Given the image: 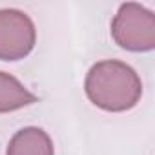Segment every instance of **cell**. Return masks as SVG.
I'll list each match as a JSON object with an SVG mask.
<instances>
[{
  "instance_id": "cell-1",
  "label": "cell",
  "mask_w": 155,
  "mask_h": 155,
  "mask_svg": "<svg viewBox=\"0 0 155 155\" xmlns=\"http://www.w3.org/2000/svg\"><path fill=\"white\" fill-rule=\"evenodd\" d=\"M86 97L93 106L110 113H122L135 108L142 97L139 73L122 60H99L84 79Z\"/></svg>"
},
{
  "instance_id": "cell-2",
  "label": "cell",
  "mask_w": 155,
  "mask_h": 155,
  "mask_svg": "<svg viewBox=\"0 0 155 155\" xmlns=\"http://www.w3.org/2000/svg\"><path fill=\"white\" fill-rule=\"evenodd\" d=\"M115 44L131 53H146L155 48V15L142 4H120L111 20Z\"/></svg>"
},
{
  "instance_id": "cell-3",
  "label": "cell",
  "mask_w": 155,
  "mask_h": 155,
  "mask_svg": "<svg viewBox=\"0 0 155 155\" xmlns=\"http://www.w3.org/2000/svg\"><path fill=\"white\" fill-rule=\"evenodd\" d=\"M37 44V28L31 17L20 9H0V60L26 58Z\"/></svg>"
},
{
  "instance_id": "cell-4",
  "label": "cell",
  "mask_w": 155,
  "mask_h": 155,
  "mask_svg": "<svg viewBox=\"0 0 155 155\" xmlns=\"http://www.w3.org/2000/svg\"><path fill=\"white\" fill-rule=\"evenodd\" d=\"M6 155H55V146L42 128L28 126L9 139Z\"/></svg>"
},
{
  "instance_id": "cell-5",
  "label": "cell",
  "mask_w": 155,
  "mask_h": 155,
  "mask_svg": "<svg viewBox=\"0 0 155 155\" xmlns=\"http://www.w3.org/2000/svg\"><path fill=\"white\" fill-rule=\"evenodd\" d=\"M38 99L17 77L0 71V113H11L35 104Z\"/></svg>"
}]
</instances>
